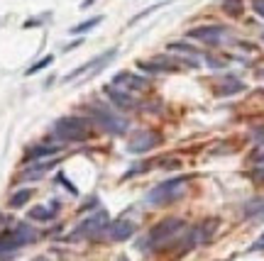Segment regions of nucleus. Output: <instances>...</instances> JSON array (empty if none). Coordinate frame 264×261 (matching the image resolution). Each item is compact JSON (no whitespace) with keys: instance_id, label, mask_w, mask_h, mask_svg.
Returning <instances> with one entry per match:
<instances>
[{"instance_id":"16","label":"nucleus","mask_w":264,"mask_h":261,"mask_svg":"<svg viewBox=\"0 0 264 261\" xmlns=\"http://www.w3.org/2000/svg\"><path fill=\"white\" fill-rule=\"evenodd\" d=\"M103 20H105L103 15H96V17H88L86 22H78V25H74V27H71V34H83V32H88V30L98 27V25H100Z\"/></svg>"},{"instance_id":"3","label":"nucleus","mask_w":264,"mask_h":261,"mask_svg":"<svg viewBox=\"0 0 264 261\" xmlns=\"http://www.w3.org/2000/svg\"><path fill=\"white\" fill-rule=\"evenodd\" d=\"M88 112H91V120L98 125L103 132H108L113 137H122L127 127H130V122L127 117H122L120 112H115V110L105 105V103H91L88 105Z\"/></svg>"},{"instance_id":"4","label":"nucleus","mask_w":264,"mask_h":261,"mask_svg":"<svg viewBox=\"0 0 264 261\" xmlns=\"http://www.w3.org/2000/svg\"><path fill=\"white\" fill-rule=\"evenodd\" d=\"M54 134L61 141H86L91 139V132H88V122L78 115H66L59 117L54 122Z\"/></svg>"},{"instance_id":"24","label":"nucleus","mask_w":264,"mask_h":261,"mask_svg":"<svg viewBox=\"0 0 264 261\" xmlns=\"http://www.w3.org/2000/svg\"><path fill=\"white\" fill-rule=\"evenodd\" d=\"M12 259V254H5V251H0V261H8Z\"/></svg>"},{"instance_id":"14","label":"nucleus","mask_w":264,"mask_h":261,"mask_svg":"<svg viewBox=\"0 0 264 261\" xmlns=\"http://www.w3.org/2000/svg\"><path fill=\"white\" fill-rule=\"evenodd\" d=\"M240 90H245V83H242V81H237V76H225V78H223V86L215 88V96H220V98H228V96H232V93H240Z\"/></svg>"},{"instance_id":"5","label":"nucleus","mask_w":264,"mask_h":261,"mask_svg":"<svg viewBox=\"0 0 264 261\" xmlns=\"http://www.w3.org/2000/svg\"><path fill=\"white\" fill-rule=\"evenodd\" d=\"M108 227H110L108 212L98 210V212H93L91 218H86L71 232V240H98L103 234H108Z\"/></svg>"},{"instance_id":"10","label":"nucleus","mask_w":264,"mask_h":261,"mask_svg":"<svg viewBox=\"0 0 264 261\" xmlns=\"http://www.w3.org/2000/svg\"><path fill=\"white\" fill-rule=\"evenodd\" d=\"M135 229H137V225L135 222H130V220H115V222H110L108 227V240L113 242H127L135 234Z\"/></svg>"},{"instance_id":"11","label":"nucleus","mask_w":264,"mask_h":261,"mask_svg":"<svg viewBox=\"0 0 264 261\" xmlns=\"http://www.w3.org/2000/svg\"><path fill=\"white\" fill-rule=\"evenodd\" d=\"M105 93L110 96V103H115L118 108H137V100H135V93H127V90H122V88H115L113 83L105 86Z\"/></svg>"},{"instance_id":"9","label":"nucleus","mask_w":264,"mask_h":261,"mask_svg":"<svg viewBox=\"0 0 264 261\" xmlns=\"http://www.w3.org/2000/svg\"><path fill=\"white\" fill-rule=\"evenodd\" d=\"M140 68L147 71V74H171V71H179V61L169 59V56H154L152 61H140Z\"/></svg>"},{"instance_id":"2","label":"nucleus","mask_w":264,"mask_h":261,"mask_svg":"<svg viewBox=\"0 0 264 261\" xmlns=\"http://www.w3.org/2000/svg\"><path fill=\"white\" fill-rule=\"evenodd\" d=\"M188 176H171L162 181L159 185H154L152 191L147 193L144 203L147 205H154V207H162V205H169V203H176L179 198H184V191L188 185Z\"/></svg>"},{"instance_id":"20","label":"nucleus","mask_w":264,"mask_h":261,"mask_svg":"<svg viewBox=\"0 0 264 261\" xmlns=\"http://www.w3.org/2000/svg\"><path fill=\"white\" fill-rule=\"evenodd\" d=\"M52 61H54V56H52V54H49V56H44L42 61H37L34 66H30V68H27V76H32V74H37V71H42V68H47V66L52 64Z\"/></svg>"},{"instance_id":"1","label":"nucleus","mask_w":264,"mask_h":261,"mask_svg":"<svg viewBox=\"0 0 264 261\" xmlns=\"http://www.w3.org/2000/svg\"><path fill=\"white\" fill-rule=\"evenodd\" d=\"M184 234V220H176V218H169L164 222H159L154 229H149V234L144 237L137 247L142 251H159V249H166L176 237Z\"/></svg>"},{"instance_id":"19","label":"nucleus","mask_w":264,"mask_h":261,"mask_svg":"<svg viewBox=\"0 0 264 261\" xmlns=\"http://www.w3.org/2000/svg\"><path fill=\"white\" fill-rule=\"evenodd\" d=\"M223 10L228 12V15H232V17H237L242 12V0H225V3H223Z\"/></svg>"},{"instance_id":"13","label":"nucleus","mask_w":264,"mask_h":261,"mask_svg":"<svg viewBox=\"0 0 264 261\" xmlns=\"http://www.w3.org/2000/svg\"><path fill=\"white\" fill-rule=\"evenodd\" d=\"M61 152V144H37V147H32L30 152H27V161H39V159H44V156H54V154Z\"/></svg>"},{"instance_id":"21","label":"nucleus","mask_w":264,"mask_h":261,"mask_svg":"<svg viewBox=\"0 0 264 261\" xmlns=\"http://www.w3.org/2000/svg\"><path fill=\"white\" fill-rule=\"evenodd\" d=\"M247 215H252V218H257V215H264V200H262V203H254L252 207H247Z\"/></svg>"},{"instance_id":"6","label":"nucleus","mask_w":264,"mask_h":261,"mask_svg":"<svg viewBox=\"0 0 264 261\" xmlns=\"http://www.w3.org/2000/svg\"><path fill=\"white\" fill-rule=\"evenodd\" d=\"M188 37L196 39V42L218 46V44H223L228 37H230V27H228V25H201V27L188 30Z\"/></svg>"},{"instance_id":"18","label":"nucleus","mask_w":264,"mask_h":261,"mask_svg":"<svg viewBox=\"0 0 264 261\" xmlns=\"http://www.w3.org/2000/svg\"><path fill=\"white\" fill-rule=\"evenodd\" d=\"M169 52H184V54L198 56V49H196V46H193V44H186V42H174V44H169Z\"/></svg>"},{"instance_id":"8","label":"nucleus","mask_w":264,"mask_h":261,"mask_svg":"<svg viewBox=\"0 0 264 261\" xmlns=\"http://www.w3.org/2000/svg\"><path fill=\"white\" fill-rule=\"evenodd\" d=\"M113 86L122 88V90H127V93H140V90H147V88H149V78L130 74V71H122L118 76H113Z\"/></svg>"},{"instance_id":"25","label":"nucleus","mask_w":264,"mask_h":261,"mask_svg":"<svg viewBox=\"0 0 264 261\" xmlns=\"http://www.w3.org/2000/svg\"><path fill=\"white\" fill-rule=\"evenodd\" d=\"M93 3H96V0H83V5H81V8H91Z\"/></svg>"},{"instance_id":"7","label":"nucleus","mask_w":264,"mask_h":261,"mask_svg":"<svg viewBox=\"0 0 264 261\" xmlns=\"http://www.w3.org/2000/svg\"><path fill=\"white\" fill-rule=\"evenodd\" d=\"M159 141H162V137L152 130L137 132V134L130 139V144H127V152L130 154H147V152H152L154 147H159Z\"/></svg>"},{"instance_id":"17","label":"nucleus","mask_w":264,"mask_h":261,"mask_svg":"<svg viewBox=\"0 0 264 261\" xmlns=\"http://www.w3.org/2000/svg\"><path fill=\"white\" fill-rule=\"evenodd\" d=\"M32 188H22V191H17L15 196L10 198V207H22L25 203H30V198H32Z\"/></svg>"},{"instance_id":"23","label":"nucleus","mask_w":264,"mask_h":261,"mask_svg":"<svg viewBox=\"0 0 264 261\" xmlns=\"http://www.w3.org/2000/svg\"><path fill=\"white\" fill-rule=\"evenodd\" d=\"M257 249H264V234L259 237V240H257V244L252 247V251H257Z\"/></svg>"},{"instance_id":"12","label":"nucleus","mask_w":264,"mask_h":261,"mask_svg":"<svg viewBox=\"0 0 264 261\" xmlns=\"http://www.w3.org/2000/svg\"><path fill=\"white\" fill-rule=\"evenodd\" d=\"M56 210H59V203H49V205H34L30 210V220L34 222H49V220L56 218Z\"/></svg>"},{"instance_id":"15","label":"nucleus","mask_w":264,"mask_h":261,"mask_svg":"<svg viewBox=\"0 0 264 261\" xmlns=\"http://www.w3.org/2000/svg\"><path fill=\"white\" fill-rule=\"evenodd\" d=\"M59 161V159H52V161H44V163H37V166H32V169H27V171H22L20 176H17V181H30V178H42V174H47L49 169H54V163Z\"/></svg>"},{"instance_id":"22","label":"nucleus","mask_w":264,"mask_h":261,"mask_svg":"<svg viewBox=\"0 0 264 261\" xmlns=\"http://www.w3.org/2000/svg\"><path fill=\"white\" fill-rule=\"evenodd\" d=\"M252 8L259 17H264V0H252Z\"/></svg>"},{"instance_id":"26","label":"nucleus","mask_w":264,"mask_h":261,"mask_svg":"<svg viewBox=\"0 0 264 261\" xmlns=\"http://www.w3.org/2000/svg\"><path fill=\"white\" fill-rule=\"evenodd\" d=\"M120 261H127V259H120Z\"/></svg>"}]
</instances>
